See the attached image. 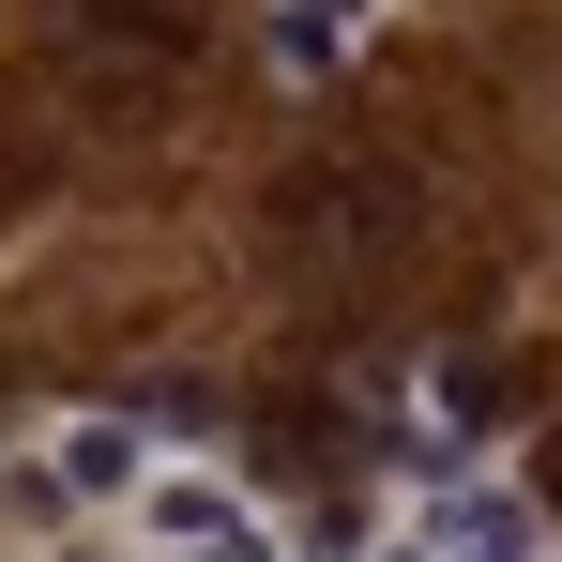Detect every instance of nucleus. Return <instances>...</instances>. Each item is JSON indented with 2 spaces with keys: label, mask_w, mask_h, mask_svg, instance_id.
Masks as SVG:
<instances>
[{
  "label": "nucleus",
  "mask_w": 562,
  "mask_h": 562,
  "mask_svg": "<svg viewBox=\"0 0 562 562\" xmlns=\"http://www.w3.org/2000/svg\"><path fill=\"white\" fill-rule=\"evenodd\" d=\"M213 562H274V548H259V532H244V548H213Z\"/></svg>",
  "instance_id": "nucleus-5"
},
{
  "label": "nucleus",
  "mask_w": 562,
  "mask_h": 562,
  "mask_svg": "<svg viewBox=\"0 0 562 562\" xmlns=\"http://www.w3.org/2000/svg\"><path fill=\"white\" fill-rule=\"evenodd\" d=\"M61 486H77V502H106V486H137V426H61Z\"/></svg>",
  "instance_id": "nucleus-4"
},
{
  "label": "nucleus",
  "mask_w": 562,
  "mask_h": 562,
  "mask_svg": "<svg viewBox=\"0 0 562 562\" xmlns=\"http://www.w3.org/2000/svg\"><path fill=\"white\" fill-rule=\"evenodd\" d=\"M153 532H168V548H183V562H213V548H244L259 517H244L228 486H153Z\"/></svg>",
  "instance_id": "nucleus-3"
},
{
  "label": "nucleus",
  "mask_w": 562,
  "mask_h": 562,
  "mask_svg": "<svg viewBox=\"0 0 562 562\" xmlns=\"http://www.w3.org/2000/svg\"><path fill=\"white\" fill-rule=\"evenodd\" d=\"M426 548H441V562H532V502H502V486H457V502L426 517Z\"/></svg>",
  "instance_id": "nucleus-2"
},
{
  "label": "nucleus",
  "mask_w": 562,
  "mask_h": 562,
  "mask_svg": "<svg viewBox=\"0 0 562 562\" xmlns=\"http://www.w3.org/2000/svg\"><path fill=\"white\" fill-rule=\"evenodd\" d=\"M380 15H395V0H274V15H259V61H274V77H335V61H366Z\"/></svg>",
  "instance_id": "nucleus-1"
}]
</instances>
